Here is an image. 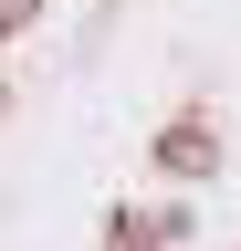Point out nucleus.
<instances>
[{"label": "nucleus", "mask_w": 241, "mask_h": 251, "mask_svg": "<svg viewBox=\"0 0 241 251\" xmlns=\"http://www.w3.org/2000/svg\"><path fill=\"white\" fill-rule=\"evenodd\" d=\"M158 168H168V178H220V136H210L199 115H178L168 136H158Z\"/></svg>", "instance_id": "nucleus-1"}, {"label": "nucleus", "mask_w": 241, "mask_h": 251, "mask_svg": "<svg viewBox=\"0 0 241 251\" xmlns=\"http://www.w3.org/2000/svg\"><path fill=\"white\" fill-rule=\"evenodd\" d=\"M32 11H42V0H0V42H11V31L32 21Z\"/></svg>", "instance_id": "nucleus-2"}]
</instances>
